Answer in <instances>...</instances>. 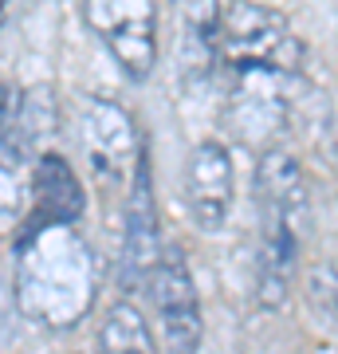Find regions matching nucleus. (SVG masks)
<instances>
[{
	"mask_svg": "<svg viewBox=\"0 0 338 354\" xmlns=\"http://www.w3.org/2000/svg\"><path fill=\"white\" fill-rule=\"evenodd\" d=\"M16 304L28 319L71 327L95 304V256L75 225H32L20 244Z\"/></svg>",
	"mask_w": 338,
	"mask_h": 354,
	"instance_id": "obj_1",
	"label": "nucleus"
},
{
	"mask_svg": "<svg viewBox=\"0 0 338 354\" xmlns=\"http://www.w3.org/2000/svg\"><path fill=\"white\" fill-rule=\"evenodd\" d=\"M216 59L228 67L232 79H291L303 67V39L283 12L252 0H232L220 8Z\"/></svg>",
	"mask_w": 338,
	"mask_h": 354,
	"instance_id": "obj_2",
	"label": "nucleus"
},
{
	"mask_svg": "<svg viewBox=\"0 0 338 354\" xmlns=\"http://www.w3.org/2000/svg\"><path fill=\"white\" fill-rule=\"evenodd\" d=\"M87 24L114 51L126 75H150L158 59V4L153 0H83Z\"/></svg>",
	"mask_w": 338,
	"mask_h": 354,
	"instance_id": "obj_3",
	"label": "nucleus"
},
{
	"mask_svg": "<svg viewBox=\"0 0 338 354\" xmlns=\"http://www.w3.org/2000/svg\"><path fill=\"white\" fill-rule=\"evenodd\" d=\"M150 304L153 319L162 330V351L165 354H197L200 346V299L193 288L185 260L177 248H165L158 268L150 272Z\"/></svg>",
	"mask_w": 338,
	"mask_h": 354,
	"instance_id": "obj_4",
	"label": "nucleus"
},
{
	"mask_svg": "<svg viewBox=\"0 0 338 354\" xmlns=\"http://www.w3.org/2000/svg\"><path fill=\"white\" fill-rule=\"evenodd\" d=\"M83 150L99 181L130 185L142 162V142L134 118L111 99H87L83 106Z\"/></svg>",
	"mask_w": 338,
	"mask_h": 354,
	"instance_id": "obj_5",
	"label": "nucleus"
},
{
	"mask_svg": "<svg viewBox=\"0 0 338 354\" xmlns=\"http://www.w3.org/2000/svg\"><path fill=\"white\" fill-rule=\"evenodd\" d=\"M232 189H236V169L228 150L216 142H200L185 162V205L193 225L216 232L232 209Z\"/></svg>",
	"mask_w": 338,
	"mask_h": 354,
	"instance_id": "obj_6",
	"label": "nucleus"
},
{
	"mask_svg": "<svg viewBox=\"0 0 338 354\" xmlns=\"http://www.w3.org/2000/svg\"><path fill=\"white\" fill-rule=\"evenodd\" d=\"M162 225L153 209V189H150V165L142 153L134 181H130V205H126V252H122V276L126 283L150 279V272L162 260Z\"/></svg>",
	"mask_w": 338,
	"mask_h": 354,
	"instance_id": "obj_7",
	"label": "nucleus"
},
{
	"mask_svg": "<svg viewBox=\"0 0 338 354\" xmlns=\"http://www.w3.org/2000/svg\"><path fill=\"white\" fill-rule=\"evenodd\" d=\"M83 213V185L59 153H44L36 165V221L32 225H75Z\"/></svg>",
	"mask_w": 338,
	"mask_h": 354,
	"instance_id": "obj_8",
	"label": "nucleus"
},
{
	"mask_svg": "<svg viewBox=\"0 0 338 354\" xmlns=\"http://www.w3.org/2000/svg\"><path fill=\"white\" fill-rule=\"evenodd\" d=\"M260 205L263 213H279L291 221H307V181H303V165L283 150L263 153L260 169Z\"/></svg>",
	"mask_w": 338,
	"mask_h": 354,
	"instance_id": "obj_9",
	"label": "nucleus"
},
{
	"mask_svg": "<svg viewBox=\"0 0 338 354\" xmlns=\"http://www.w3.org/2000/svg\"><path fill=\"white\" fill-rule=\"evenodd\" d=\"M181 24V59L189 71L209 75L220 55V0H185Z\"/></svg>",
	"mask_w": 338,
	"mask_h": 354,
	"instance_id": "obj_10",
	"label": "nucleus"
},
{
	"mask_svg": "<svg viewBox=\"0 0 338 354\" xmlns=\"http://www.w3.org/2000/svg\"><path fill=\"white\" fill-rule=\"evenodd\" d=\"M99 354H153L150 327L138 307L114 304L99 327Z\"/></svg>",
	"mask_w": 338,
	"mask_h": 354,
	"instance_id": "obj_11",
	"label": "nucleus"
},
{
	"mask_svg": "<svg viewBox=\"0 0 338 354\" xmlns=\"http://www.w3.org/2000/svg\"><path fill=\"white\" fill-rule=\"evenodd\" d=\"M24 197H28V185H24V169H20V158L12 153H0V232L12 228L24 213Z\"/></svg>",
	"mask_w": 338,
	"mask_h": 354,
	"instance_id": "obj_12",
	"label": "nucleus"
},
{
	"mask_svg": "<svg viewBox=\"0 0 338 354\" xmlns=\"http://www.w3.org/2000/svg\"><path fill=\"white\" fill-rule=\"evenodd\" d=\"M307 299L326 323L338 327V264H319L307 276Z\"/></svg>",
	"mask_w": 338,
	"mask_h": 354,
	"instance_id": "obj_13",
	"label": "nucleus"
},
{
	"mask_svg": "<svg viewBox=\"0 0 338 354\" xmlns=\"http://www.w3.org/2000/svg\"><path fill=\"white\" fill-rule=\"evenodd\" d=\"M4 4H8V0H0V20H4Z\"/></svg>",
	"mask_w": 338,
	"mask_h": 354,
	"instance_id": "obj_14",
	"label": "nucleus"
}]
</instances>
